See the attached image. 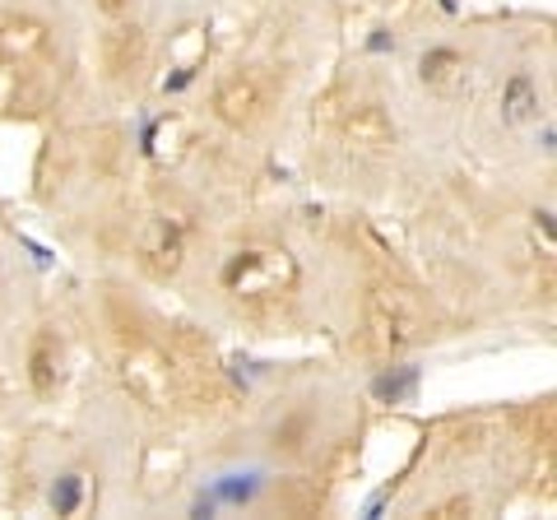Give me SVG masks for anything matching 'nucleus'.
<instances>
[{"label": "nucleus", "instance_id": "obj_1", "mask_svg": "<svg viewBox=\"0 0 557 520\" xmlns=\"http://www.w3.org/2000/svg\"><path fill=\"white\" fill-rule=\"evenodd\" d=\"M219 284L223 293L242 298V302H260V298H284L298 284V260L284 247H269V242H251V247H237L223 270H219Z\"/></svg>", "mask_w": 557, "mask_h": 520}, {"label": "nucleus", "instance_id": "obj_2", "mask_svg": "<svg viewBox=\"0 0 557 520\" xmlns=\"http://www.w3.org/2000/svg\"><path fill=\"white\" fill-rule=\"evenodd\" d=\"M363 335H367V348L376 358L405 353L418 339V307H414V298L405 289L376 284L367 293V307H363Z\"/></svg>", "mask_w": 557, "mask_h": 520}, {"label": "nucleus", "instance_id": "obj_3", "mask_svg": "<svg viewBox=\"0 0 557 520\" xmlns=\"http://www.w3.org/2000/svg\"><path fill=\"white\" fill-rule=\"evenodd\" d=\"M122 386L140 399V405L168 409L172 395H177L168 353L153 348V344H144V339H126V348H122Z\"/></svg>", "mask_w": 557, "mask_h": 520}, {"label": "nucleus", "instance_id": "obj_4", "mask_svg": "<svg viewBox=\"0 0 557 520\" xmlns=\"http://www.w3.org/2000/svg\"><path fill=\"white\" fill-rule=\"evenodd\" d=\"M265 107H269V93L260 84V74L256 70H228L219 79V89H214V112H219V122L232 126V131H251L265 122Z\"/></svg>", "mask_w": 557, "mask_h": 520}, {"label": "nucleus", "instance_id": "obj_5", "mask_svg": "<svg viewBox=\"0 0 557 520\" xmlns=\"http://www.w3.org/2000/svg\"><path fill=\"white\" fill-rule=\"evenodd\" d=\"M140 260H144L149 274L172 279L181 270V260H186V228L177 219H168V214L149 219L144 232H140Z\"/></svg>", "mask_w": 557, "mask_h": 520}, {"label": "nucleus", "instance_id": "obj_6", "mask_svg": "<svg viewBox=\"0 0 557 520\" xmlns=\"http://www.w3.org/2000/svg\"><path fill=\"white\" fill-rule=\"evenodd\" d=\"M344 140L357 149V153H386L395 144V122L381 103H357L348 116H344Z\"/></svg>", "mask_w": 557, "mask_h": 520}, {"label": "nucleus", "instance_id": "obj_7", "mask_svg": "<svg viewBox=\"0 0 557 520\" xmlns=\"http://www.w3.org/2000/svg\"><path fill=\"white\" fill-rule=\"evenodd\" d=\"M47 47H52V33H47L43 19L15 15V19L0 24V61H5V65H28V61L43 56Z\"/></svg>", "mask_w": 557, "mask_h": 520}, {"label": "nucleus", "instance_id": "obj_8", "mask_svg": "<svg viewBox=\"0 0 557 520\" xmlns=\"http://www.w3.org/2000/svg\"><path fill=\"white\" fill-rule=\"evenodd\" d=\"M144 65V33L131 19H116L103 33V70L112 79H131Z\"/></svg>", "mask_w": 557, "mask_h": 520}, {"label": "nucleus", "instance_id": "obj_9", "mask_svg": "<svg viewBox=\"0 0 557 520\" xmlns=\"http://www.w3.org/2000/svg\"><path fill=\"white\" fill-rule=\"evenodd\" d=\"M28 381L37 395H52L61 381V339L52 330H37V339L28 348Z\"/></svg>", "mask_w": 557, "mask_h": 520}, {"label": "nucleus", "instance_id": "obj_10", "mask_svg": "<svg viewBox=\"0 0 557 520\" xmlns=\"http://www.w3.org/2000/svg\"><path fill=\"white\" fill-rule=\"evenodd\" d=\"M418 74H423V84L427 89H455V84H464V56L460 52H451V47H432L427 56H423V65H418Z\"/></svg>", "mask_w": 557, "mask_h": 520}, {"label": "nucleus", "instance_id": "obj_11", "mask_svg": "<svg viewBox=\"0 0 557 520\" xmlns=\"http://www.w3.org/2000/svg\"><path fill=\"white\" fill-rule=\"evenodd\" d=\"M502 116H506L511 126L534 122V116H539V89H534L530 74H511L506 79V89H502Z\"/></svg>", "mask_w": 557, "mask_h": 520}, {"label": "nucleus", "instance_id": "obj_12", "mask_svg": "<svg viewBox=\"0 0 557 520\" xmlns=\"http://www.w3.org/2000/svg\"><path fill=\"white\" fill-rule=\"evenodd\" d=\"M84 493H89V478L84 474H61L56 478V488H52V511L56 515H74L79 506H84Z\"/></svg>", "mask_w": 557, "mask_h": 520}, {"label": "nucleus", "instance_id": "obj_13", "mask_svg": "<svg viewBox=\"0 0 557 520\" xmlns=\"http://www.w3.org/2000/svg\"><path fill=\"white\" fill-rule=\"evenodd\" d=\"M98 10H103V19H107V24H116V19H131L135 0H98Z\"/></svg>", "mask_w": 557, "mask_h": 520}, {"label": "nucleus", "instance_id": "obj_14", "mask_svg": "<svg viewBox=\"0 0 557 520\" xmlns=\"http://www.w3.org/2000/svg\"><path fill=\"white\" fill-rule=\"evenodd\" d=\"M460 511L469 515V502H464V497H455V502H446V506H436L432 515H460Z\"/></svg>", "mask_w": 557, "mask_h": 520}]
</instances>
